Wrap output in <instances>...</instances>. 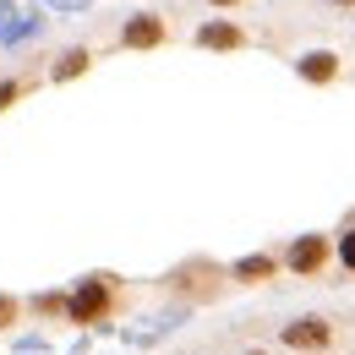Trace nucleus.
Here are the masks:
<instances>
[{"mask_svg": "<svg viewBox=\"0 0 355 355\" xmlns=\"http://www.w3.org/2000/svg\"><path fill=\"white\" fill-rule=\"evenodd\" d=\"M115 311H121V284L98 273V279H83V290L71 295V311H66V317H71V322H104V317H115Z\"/></svg>", "mask_w": 355, "mask_h": 355, "instance_id": "obj_1", "label": "nucleus"}, {"mask_svg": "<svg viewBox=\"0 0 355 355\" xmlns=\"http://www.w3.org/2000/svg\"><path fill=\"white\" fill-rule=\"evenodd\" d=\"M279 263L290 268L295 279H317V273H328V263H334V241L328 235H295Z\"/></svg>", "mask_w": 355, "mask_h": 355, "instance_id": "obj_2", "label": "nucleus"}, {"mask_svg": "<svg viewBox=\"0 0 355 355\" xmlns=\"http://www.w3.org/2000/svg\"><path fill=\"white\" fill-rule=\"evenodd\" d=\"M279 339H284V350H295V355H322V350H334V322L311 311V317L284 322V328H279Z\"/></svg>", "mask_w": 355, "mask_h": 355, "instance_id": "obj_3", "label": "nucleus"}, {"mask_svg": "<svg viewBox=\"0 0 355 355\" xmlns=\"http://www.w3.org/2000/svg\"><path fill=\"white\" fill-rule=\"evenodd\" d=\"M164 39H170V22L159 11H137V17H126V28H121V49H159Z\"/></svg>", "mask_w": 355, "mask_h": 355, "instance_id": "obj_4", "label": "nucleus"}, {"mask_svg": "<svg viewBox=\"0 0 355 355\" xmlns=\"http://www.w3.org/2000/svg\"><path fill=\"white\" fill-rule=\"evenodd\" d=\"M295 71H301V83H311V88H328L345 66H339V55H334V49H311V55H301V66H295Z\"/></svg>", "mask_w": 355, "mask_h": 355, "instance_id": "obj_5", "label": "nucleus"}, {"mask_svg": "<svg viewBox=\"0 0 355 355\" xmlns=\"http://www.w3.org/2000/svg\"><path fill=\"white\" fill-rule=\"evenodd\" d=\"M273 273H279V257H273V252H252V257L230 263V279H235V284H268Z\"/></svg>", "mask_w": 355, "mask_h": 355, "instance_id": "obj_6", "label": "nucleus"}, {"mask_svg": "<svg viewBox=\"0 0 355 355\" xmlns=\"http://www.w3.org/2000/svg\"><path fill=\"white\" fill-rule=\"evenodd\" d=\"M197 44L202 49H246V33L235 22H208V28H197Z\"/></svg>", "mask_w": 355, "mask_h": 355, "instance_id": "obj_7", "label": "nucleus"}, {"mask_svg": "<svg viewBox=\"0 0 355 355\" xmlns=\"http://www.w3.org/2000/svg\"><path fill=\"white\" fill-rule=\"evenodd\" d=\"M88 66H93L88 49H60V55H55V66H49V77H55V83H66V77H83Z\"/></svg>", "mask_w": 355, "mask_h": 355, "instance_id": "obj_8", "label": "nucleus"}, {"mask_svg": "<svg viewBox=\"0 0 355 355\" xmlns=\"http://www.w3.org/2000/svg\"><path fill=\"white\" fill-rule=\"evenodd\" d=\"M334 263L345 268V273H355V214H350V224L339 230V241H334Z\"/></svg>", "mask_w": 355, "mask_h": 355, "instance_id": "obj_9", "label": "nucleus"}, {"mask_svg": "<svg viewBox=\"0 0 355 355\" xmlns=\"http://www.w3.org/2000/svg\"><path fill=\"white\" fill-rule=\"evenodd\" d=\"M33 311H44V317H66V311H71V295H39Z\"/></svg>", "mask_w": 355, "mask_h": 355, "instance_id": "obj_10", "label": "nucleus"}, {"mask_svg": "<svg viewBox=\"0 0 355 355\" xmlns=\"http://www.w3.org/2000/svg\"><path fill=\"white\" fill-rule=\"evenodd\" d=\"M11 322H22V301L0 295V328H11Z\"/></svg>", "mask_w": 355, "mask_h": 355, "instance_id": "obj_11", "label": "nucleus"}, {"mask_svg": "<svg viewBox=\"0 0 355 355\" xmlns=\"http://www.w3.org/2000/svg\"><path fill=\"white\" fill-rule=\"evenodd\" d=\"M22 93H28V83H0V110H11Z\"/></svg>", "mask_w": 355, "mask_h": 355, "instance_id": "obj_12", "label": "nucleus"}, {"mask_svg": "<svg viewBox=\"0 0 355 355\" xmlns=\"http://www.w3.org/2000/svg\"><path fill=\"white\" fill-rule=\"evenodd\" d=\"M208 6H219V11H230V6H241V0H208Z\"/></svg>", "mask_w": 355, "mask_h": 355, "instance_id": "obj_13", "label": "nucleus"}, {"mask_svg": "<svg viewBox=\"0 0 355 355\" xmlns=\"http://www.w3.org/2000/svg\"><path fill=\"white\" fill-rule=\"evenodd\" d=\"M246 355H268V350H246Z\"/></svg>", "mask_w": 355, "mask_h": 355, "instance_id": "obj_14", "label": "nucleus"}, {"mask_svg": "<svg viewBox=\"0 0 355 355\" xmlns=\"http://www.w3.org/2000/svg\"><path fill=\"white\" fill-rule=\"evenodd\" d=\"M339 6H355V0H339Z\"/></svg>", "mask_w": 355, "mask_h": 355, "instance_id": "obj_15", "label": "nucleus"}]
</instances>
